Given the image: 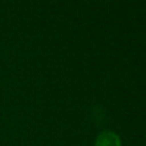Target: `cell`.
<instances>
[{"label":"cell","instance_id":"cell-1","mask_svg":"<svg viewBox=\"0 0 146 146\" xmlns=\"http://www.w3.org/2000/svg\"><path fill=\"white\" fill-rule=\"evenodd\" d=\"M95 146H121V139L115 132L104 131L96 137Z\"/></svg>","mask_w":146,"mask_h":146}]
</instances>
